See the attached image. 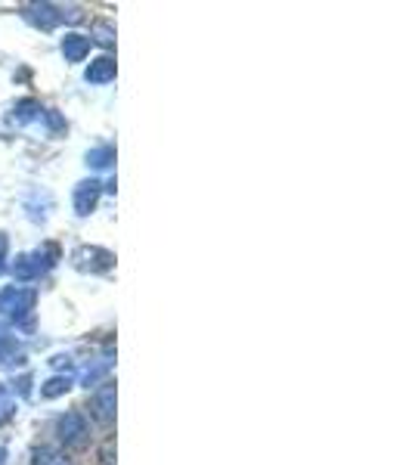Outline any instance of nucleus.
Masks as SVG:
<instances>
[{
  "label": "nucleus",
  "mask_w": 412,
  "mask_h": 465,
  "mask_svg": "<svg viewBox=\"0 0 412 465\" xmlns=\"http://www.w3.org/2000/svg\"><path fill=\"white\" fill-rule=\"evenodd\" d=\"M59 441L65 447H84L87 444V419L81 412H65L59 419Z\"/></svg>",
  "instance_id": "1"
},
{
  "label": "nucleus",
  "mask_w": 412,
  "mask_h": 465,
  "mask_svg": "<svg viewBox=\"0 0 412 465\" xmlns=\"http://www.w3.org/2000/svg\"><path fill=\"white\" fill-rule=\"evenodd\" d=\"M35 307V292L31 289H6L0 295V311H6L10 317H25Z\"/></svg>",
  "instance_id": "2"
},
{
  "label": "nucleus",
  "mask_w": 412,
  "mask_h": 465,
  "mask_svg": "<svg viewBox=\"0 0 412 465\" xmlns=\"http://www.w3.org/2000/svg\"><path fill=\"white\" fill-rule=\"evenodd\" d=\"M94 416L100 419L103 425L112 422V416H115V385L112 382H106L94 394Z\"/></svg>",
  "instance_id": "3"
},
{
  "label": "nucleus",
  "mask_w": 412,
  "mask_h": 465,
  "mask_svg": "<svg viewBox=\"0 0 412 465\" xmlns=\"http://www.w3.org/2000/svg\"><path fill=\"white\" fill-rule=\"evenodd\" d=\"M100 199V180H84L81 187L75 189V208L78 214H90V208Z\"/></svg>",
  "instance_id": "4"
},
{
  "label": "nucleus",
  "mask_w": 412,
  "mask_h": 465,
  "mask_svg": "<svg viewBox=\"0 0 412 465\" xmlns=\"http://www.w3.org/2000/svg\"><path fill=\"white\" fill-rule=\"evenodd\" d=\"M25 16H29L35 25H41L44 31H47V29H54L56 22H62V19H65V12H59L56 6L41 4V6H29V12H25Z\"/></svg>",
  "instance_id": "5"
},
{
  "label": "nucleus",
  "mask_w": 412,
  "mask_h": 465,
  "mask_svg": "<svg viewBox=\"0 0 412 465\" xmlns=\"http://www.w3.org/2000/svg\"><path fill=\"white\" fill-rule=\"evenodd\" d=\"M87 50H90V37L84 35H69L62 41V54L69 62H81V59L87 56Z\"/></svg>",
  "instance_id": "6"
},
{
  "label": "nucleus",
  "mask_w": 412,
  "mask_h": 465,
  "mask_svg": "<svg viewBox=\"0 0 412 465\" xmlns=\"http://www.w3.org/2000/svg\"><path fill=\"white\" fill-rule=\"evenodd\" d=\"M112 78H115V62L109 56L90 62V69H87V81L90 84H106V81H112Z\"/></svg>",
  "instance_id": "7"
},
{
  "label": "nucleus",
  "mask_w": 412,
  "mask_h": 465,
  "mask_svg": "<svg viewBox=\"0 0 412 465\" xmlns=\"http://www.w3.org/2000/svg\"><path fill=\"white\" fill-rule=\"evenodd\" d=\"M35 465H69V460H65L62 453H56V450L41 447V450L35 453Z\"/></svg>",
  "instance_id": "8"
},
{
  "label": "nucleus",
  "mask_w": 412,
  "mask_h": 465,
  "mask_svg": "<svg viewBox=\"0 0 412 465\" xmlns=\"http://www.w3.org/2000/svg\"><path fill=\"white\" fill-rule=\"evenodd\" d=\"M69 378H62V376H56V378H50L47 385H44L41 388V394L44 397H59V394H65V391H69Z\"/></svg>",
  "instance_id": "9"
},
{
  "label": "nucleus",
  "mask_w": 412,
  "mask_h": 465,
  "mask_svg": "<svg viewBox=\"0 0 412 465\" xmlns=\"http://www.w3.org/2000/svg\"><path fill=\"white\" fill-rule=\"evenodd\" d=\"M112 155H115V153H112V146H103V149H96V153H90L87 159L94 162L96 168H106L109 162H112Z\"/></svg>",
  "instance_id": "10"
}]
</instances>
